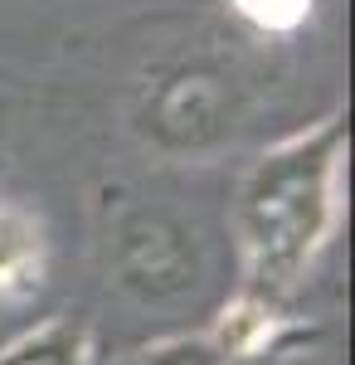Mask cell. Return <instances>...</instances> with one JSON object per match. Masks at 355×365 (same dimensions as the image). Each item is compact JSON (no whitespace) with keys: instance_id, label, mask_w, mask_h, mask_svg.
I'll return each instance as SVG.
<instances>
[{"instance_id":"5","label":"cell","mask_w":355,"mask_h":365,"mask_svg":"<svg viewBox=\"0 0 355 365\" xmlns=\"http://www.w3.org/2000/svg\"><path fill=\"white\" fill-rule=\"evenodd\" d=\"M137 365H215V351H205L200 341H170L156 351H141Z\"/></svg>"},{"instance_id":"3","label":"cell","mask_w":355,"mask_h":365,"mask_svg":"<svg viewBox=\"0 0 355 365\" xmlns=\"http://www.w3.org/2000/svg\"><path fill=\"white\" fill-rule=\"evenodd\" d=\"M234 10L258 29H297L312 15V0H234Z\"/></svg>"},{"instance_id":"4","label":"cell","mask_w":355,"mask_h":365,"mask_svg":"<svg viewBox=\"0 0 355 365\" xmlns=\"http://www.w3.org/2000/svg\"><path fill=\"white\" fill-rule=\"evenodd\" d=\"M58 327H49V331H39V336H29L20 351H5V361L0 365H68V346H54Z\"/></svg>"},{"instance_id":"2","label":"cell","mask_w":355,"mask_h":365,"mask_svg":"<svg viewBox=\"0 0 355 365\" xmlns=\"http://www.w3.org/2000/svg\"><path fill=\"white\" fill-rule=\"evenodd\" d=\"M39 282V229L29 215L0 205V292H25Z\"/></svg>"},{"instance_id":"1","label":"cell","mask_w":355,"mask_h":365,"mask_svg":"<svg viewBox=\"0 0 355 365\" xmlns=\"http://www.w3.org/2000/svg\"><path fill=\"white\" fill-rule=\"evenodd\" d=\"M341 151H346V137L331 117L312 132L287 137L248 170L234 205V229L244 244L248 278L263 292V302L297 287L307 263L336 229Z\"/></svg>"}]
</instances>
